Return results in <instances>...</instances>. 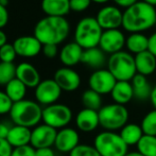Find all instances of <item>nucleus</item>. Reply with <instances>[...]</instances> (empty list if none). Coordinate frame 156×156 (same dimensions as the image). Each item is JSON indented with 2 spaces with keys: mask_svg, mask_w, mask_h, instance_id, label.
<instances>
[{
  "mask_svg": "<svg viewBox=\"0 0 156 156\" xmlns=\"http://www.w3.org/2000/svg\"><path fill=\"white\" fill-rule=\"evenodd\" d=\"M35 156H55V153L51 148H43L35 150Z\"/></svg>",
  "mask_w": 156,
  "mask_h": 156,
  "instance_id": "a19ab883",
  "label": "nucleus"
},
{
  "mask_svg": "<svg viewBox=\"0 0 156 156\" xmlns=\"http://www.w3.org/2000/svg\"><path fill=\"white\" fill-rule=\"evenodd\" d=\"M114 103L125 105L134 98V90L131 82L127 81H117L115 87L111 93Z\"/></svg>",
  "mask_w": 156,
  "mask_h": 156,
  "instance_id": "4be33fe9",
  "label": "nucleus"
},
{
  "mask_svg": "<svg viewBox=\"0 0 156 156\" xmlns=\"http://www.w3.org/2000/svg\"><path fill=\"white\" fill-rule=\"evenodd\" d=\"M16 78L29 88H36L41 83L38 70L30 63L23 62L16 66Z\"/></svg>",
  "mask_w": 156,
  "mask_h": 156,
  "instance_id": "f3484780",
  "label": "nucleus"
},
{
  "mask_svg": "<svg viewBox=\"0 0 156 156\" xmlns=\"http://www.w3.org/2000/svg\"><path fill=\"white\" fill-rule=\"evenodd\" d=\"M41 51L47 58H54L58 53V48L56 45H44Z\"/></svg>",
  "mask_w": 156,
  "mask_h": 156,
  "instance_id": "4c0bfd02",
  "label": "nucleus"
},
{
  "mask_svg": "<svg viewBox=\"0 0 156 156\" xmlns=\"http://www.w3.org/2000/svg\"><path fill=\"white\" fill-rule=\"evenodd\" d=\"M144 135L156 136V109H152L144 115L140 123Z\"/></svg>",
  "mask_w": 156,
  "mask_h": 156,
  "instance_id": "7c9ffc66",
  "label": "nucleus"
},
{
  "mask_svg": "<svg viewBox=\"0 0 156 156\" xmlns=\"http://www.w3.org/2000/svg\"><path fill=\"white\" fill-rule=\"evenodd\" d=\"M62 91L61 87L53 79H47L41 81V83L37 85L34 96L38 104L48 106L56 103V101L61 98Z\"/></svg>",
  "mask_w": 156,
  "mask_h": 156,
  "instance_id": "1a4fd4ad",
  "label": "nucleus"
},
{
  "mask_svg": "<svg viewBox=\"0 0 156 156\" xmlns=\"http://www.w3.org/2000/svg\"><path fill=\"white\" fill-rule=\"evenodd\" d=\"M70 25L65 17L46 16L37 21L34 36L41 45H60L68 37Z\"/></svg>",
  "mask_w": 156,
  "mask_h": 156,
  "instance_id": "f03ea898",
  "label": "nucleus"
},
{
  "mask_svg": "<svg viewBox=\"0 0 156 156\" xmlns=\"http://www.w3.org/2000/svg\"><path fill=\"white\" fill-rule=\"evenodd\" d=\"M9 23V12L5 6L0 4V29L4 28Z\"/></svg>",
  "mask_w": 156,
  "mask_h": 156,
  "instance_id": "ea45409f",
  "label": "nucleus"
},
{
  "mask_svg": "<svg viewBox=\"0 0 156 156\" xmlns=\"http://www.w3.org/2000/svg\"><path fill=\"white\" fill-rule=\"evenodd\" d=\"M150 101H151V103H152L153 107L156 109V85L153 87V89H152V94H151Z\"/></svg>",
  "mask_w": 156,
  "mask_h": 156,
  "instance_id": "49530a36",
  "label": "nucleus"
},
{
  "mask_svg": "<svg viewBox=\"0 0 156 156\" xmlns=\"http://www.w3.org/2000/svg\"><path fill=\"white\" fill-rule=\"evenodd\" d=\"M125 41H126V37L124 36L123 32H121L119 29L106 30L102 33L99 48L104 53H108L112 55L114 53L122 51L125 46Z\"/></svg>",
  "mask_w": 156,
  "mask_h": 156,
  "instance_id": "ddd939ff",
  "label": "nucleus"
},
{
  "mask_svg": "<svg viewBox=\"0 0 156 156\" xmlns=\"http://www.w3.org/2000/svg\"><path fill=\"white\" fill-rule=\"evenodd\" d=\"M107 69L117 81L131 82L132 79L137 74L135 56L123 50L112 54L107 60Z\"/></svg>",
  "mask_w": 156,
  "mask_h": 156,
  "instance_id": "39448f33",
  "label": "nucleus"
},
{
  "mask_svg": "<svg viewBox=\"0 0 156 156\" xmlns=\"http://www.w3.org/2000/svg\"><path fill=\"white\" fill-rule=\"evenodd\" d=\"M100 126L105 131L116 132L120 131L125 124L129 123V111L125 105H120L117 103L106 104L98 112Z\"/></svg>",
  "mask_w": 156,
  "mask_h": 156,
  "instance_id": "0eeeda50",
  "label": "nucleus"
},
{
  "mask_svg": "<svg viewBox=\"0 0 156 156\" xmlns=\"http://www.w3.org/2000/svg\"><path fill=\"white\" fill-rule=\"evenodd\" d=\"M8 3H9V0H0V4L5 6V8H6V5H8Z\"/></svg>",
  "mask_w": 156,
  "mask_h": 156,
  "instance_id": "3c124183",
  "label": "nucleus"
},
{
  "mask_svg": "<svg viewBox=\"0 0 156 156\" xmlns=\"http://www.w3.org/2000/svg\"><path fill=\"white\" fill-rule=\"evenodd\" d=\"M134 90V98L140 101H146L151 98L153 87L150 85L147 76L137 73L131 81Z\"/></svg>",
  "mask_w": 156,
  "mask_h": 156,
  "instance_id": "b1692460",
  "label": "nucleus"
},
{
  "mask_svg": "<svg viewBox=\"0 0 156 156\" xmlns=\"http://www.w3.org/2000/svg\"><path fill=\"white\" fill-rule=\"evenodd\" d=\"M117 80L109 72L108 69L94 70L88 79L89 89L96 91L99 94H111L113 88L115 87Z\"/></svg>",
  "mask_w": 156,
  "mask_h": 156,
  "instance_id": "9d476101",
  "label": "nucleus"
},
{
  "mask_svg": "<svg viewBox=\"0 0 156 156\" xmlns=\"http://www.w3.org/2000/svg\"><path fill=\"white\" fill-rule=\"evenodd\" d=\"M135 65L137 73L144 76H151L156 70V58L149 50L135 55Z\"/></svg>",
  "mask_w": 156,
  "mask_h": 156,
  "instance_id": "5701e85b",
  "label": "nucleus"
},
{
  "mask_svg": "<svg viewBox=\"0 0 156 156\" xmlns=\"http://www.w3.org/2000/svg\"><path fill=\"white\" fill-rule=\"evenodd\" d=\"M80 142L79 133L72 127H64L58 132L54 147L62 153H70L73 151Z\"/></svg>",
  "mask_w": 156,
  "mask_h": 156,
  "instance_id": "dca6fc26",
  "label": "nucleus"
},
{
  "mask_svg": "<svg viewBox=\"0 0 156 156\" xmlns=\"http://www.w3.org/2000/svg\"><path fill=\"white\" fill-rule=\"evenodd\" d=\"M81 63L85 64V65L89 66L90 68H94L96 70L102 69V67L106 63V56L99 47L91 48V49L84 50Z\"/></svg>",
  "mask_w": 156,
  "mask_h": 156,
  "instance_id": "393cba45",
  "label": "nucleus"
},
{
  "mask_svg": "<svg viewBox=\"0 0 156 156\" xmlns=\"http://www.w3.org/2000/svg\"><path fill=\"white\" fill-rule=\"evenodd\" d=\"M82 104L84 105V108L93 109V111L99 112L102 107V97L96 91L91 89H87L82 94Z\"/></svg>",
  "mask_w": 156,
  "mask_h": 156,
  "instance_id": "c85d7f7f",
  "label": "nucleus"
},
{
  "mask_svg": "<svg viewBox=\"0 0 156 156\" xmlns=\"http://www.w3.org/2000/svg\"><path fill=\"white\" fill-rule=\"evenodd\" d=\"M13 104L14 103L9 98V96L5 94V91L0 90V115L10 114Z\"/></svg>",
  "mask_w": 156,
  "mask_h": 156,
  "instance_id": "f704fd0d",
  "label": "nucleus"
},
{
  "mask_svg": "<svg viewBox=\"0 0 156 156\" xmlns=\"http://www.w3.org/2000/svg\"><path fill=\"white\" fill-rule=\"evenodd\" d=\"M41 8L47 16L65 17L70 12V0H41Z\"/></svg>",
  "mask_w": 156,
  "mask_h": 156,
  "instance_id": "412c9836",
  "label": "nucleus"
},
{
  "mask_svg": "<svg viewBox=\"0 0 156 156\" xmlns=\"http://www.w3.org/2000/svg\"><path fill=\"white\" fill-rule=\"evenodd\" d=\"M13 148L6 139H0V156H11Z\"/></svg>",
  "mask_w": 156,
  "mask_h": 156,
  "instance_id": "58836bf2",
  "label": "nucleus"
},
{
  "mask_svg": "<svg viewBox=\"0 0 156 156\" xmlns=\"http://www.w3.org/2000/svg\"><path fill=\"white\" fill-rule=\"evenodd\" d=\"M76 125L84 133L94 132L100 125L98 112L88 108L81 109L76 117Z\"/></svg>",
  "mask_w": 156,
  "mask_h": 156,
  "instance_id": "a211bd4d",
  "label": "nucleus"
},
{
  "mask_svg": "<svg viewBox=\"0 0 156 156\" xmlns=\"http://www.w3.org/2000/svg\"><path fill=\"white\" fill-rule=\"evenodd\" d=\"M125 156H144V155H141L139 152H137V151H135V152H129Z\"/></svg>",
  "mask_w": 156,
  "mask_h": 156,
  "instance_id": "09e8293b",
  "label": "nucleus"
},
{
  "mask_svg": "<svg viewBox=\"0 0 156 156\" xmlns=\"http://www.w3.org/2000/svg\"><path fill=\"white\" fill-rule=\"evenodd\" d=\"M108 1L109 0H91V2H94V3H98V4H104Z\"/></svg>",
  "mask_w": 156,
  "mask_h": 156,
  "instance_id": "8fccbe9b",
  "label": "nucleus"
},
{
  "mask_svg": "<svg viewBox=\"0 0 156 156\" xmlns=\"http://www.w3.org/2000/svg\"><path fill=\"white\" fill-rule=\"evenodd\" d=\"M102 33L96 17H84L76 26L74 41L84 50L99 47Z\"/></svg>",
  "mask_w": 156,
  "mask_h": 156,
  "instance_id": "20e7f679",
  "label": "nucleus"
},
{
  "mask_svg": "<svg viewBox=\"0 0 156 156\" xmlns=\"http://www.w3.org/2000/svg\"><path fill=\"white\" fill-rule=\"evenodd\" d=\"M141 1L146 2V3L150 4V5L154 6V8H155V5H156V0H141Z\"/></svg>",
  "mask_w": 156,
  "mask_h": 156,
  "instance_id": "de8ad7c7",
  "label": "nucleus"
},
{
  "mask_svg": "<svg viewBox=\"0 0 156 156\" xmlns=\"http://www.w3.org/2000/svg\"><path fill=\"white\" fill-rule=\"evenodd\" d=\"M32 131L29 127L21 126V125H14L10 129L8 135L9 144L12 146V148H19V147L29 146L31 141Z\"/></svg>",
  "mask_w": 156,
  "mask_h": 156,
  "instance_id": "aec40b11",
  "label": "nucleus"
},
{
  "mask_svg": "<svg viewBox=\"0 0 156 156\" xmlns=\"http://www.w3.org/2000/svg\"><path fill=\"white\" fill-rule=\"evenodd\" d=\"M16 54L21 58H34L43 50V45L34 35L19 36L13 43Z\"/></svg>",
  "mask_w": 156,
  "mask_h": 156,
  "instance_id": "4468645a",
  "label": "nucleus"
},
{
  "mask_svg": "<svg viewBox=\"0 0 156 156\" xmlns=\"http://www.w3.org/2000/svg\"><path fill=\"white\" fill-rule=\"evenodd\" d=\"M136 147L141 155L156 156V136L144 135Z\"/></svg>",
  "mask_w": 156,
  "mask_h": 156,
  "instance_id": "c756f323",
  "label": "nucleus"
},
{
  "mask_svg": "<svg viewBox=\"0 0 156 156\" xmlns=\"http://www.w3.org/2000/svg\"><path fill=\"white\" fill-rule=\"evenodd\" d=\"M41 120L44 123L53 127V129H64L72 120V111L69 106L60 103L48 105L43 108V118Z\"/></svg>",
  "mask_w": 156,
  "mask_h": 156,
  "instance_id": "6e6552de",
  "label": "nucleus"
},
{
  "mask_svg": "<svg viewBox=\"0 0 156 156\" xmlns=\"http://www.w3.org/2000/svg\"><path fill=\"white\" fill-rule=\"evenodd\" d=\"M120 136L127 146H137L139 140L144 135L140 124L127 123L120 129Z\"/></svg>",
  "mask_w": 156,
  "mask_h": 156,
  "instance_id": "bb28decb",
  "label": "nucleus"
},
{
  "mask_svg": "<svg viewBox=\"0 0 156 156\" xmlns=\"http://www.w3.org/2000/svg\"><path fill=\"white\" fill-rule=\"evenodd\" d=\"M155 26H156V23H155Z\"/></svg>",
  "mask_w": 156,
  "mask_h": 156,
  "instance_id": "603ef678",
  "label": "nucleus"
},
{
  "mask_svg": "<svg viewBox=\"0 0 156 156\" xmlns=\"http://www.w3.org/2000/svg\"><path fill=\"white\" fill-rule=\"evenodd\" d=\"M125 47L129 53L139 54L149 49V37L142 33H131L126 37Z\"/></svg>",
  "mask_w": 156,
  "mask_h": 156,
  "instance_id": "a878e982",
  "label": "nucleus"
},
{
  "mask_svg": "<svg viewBox=\"0 0 156 156\" xmlns=\"http://www.w3.org/2000/svg\"><path fill=\"white\" fill-rule=\"evenodd\" d=\"M56 135H58V131L49 125L45 123L36 125L32 129L30 146L33 147L35 150L43 148H51L52 146H54Z\"/></svg>",
  "mask_w": 156,
  "mask_h": 156,
  "instance_id": "f8f14e48",
  "label": "nucleus"
},
{
  "mask_svg": "<svg viewBox=\"0 0 156 156\" xmlns=\"http://www.w3.org/2000/svg\"><path fill=\"white\" fill-rule=\"evenodd\" d=\"M11 156H35V149L30 144L25 147H19V148H14Z\"/></svg>",
  "mask_w": 156,
  "mask_h": 156,
  "instance_id": "e433bc0d",
  "label": "nucleus"
},
{
  "mask_svg": "<svg viewBox=\"0 0 156 156\" xmlns=\"http://www.w3.org/2000/svg\"><path fill=\"white\" fill-rule=\"evenodd\" d=\"M113 1L115 2V4L118 6V8L121 6V8L127 9L129 6H131L132 4H134L135 2H137L138 0H113Z\"/></svg>",
  "mask_w": 156,
  "mask_h": 156,
  "instance_id": "37998d69",
  "label": "nucleus"
},
{
  "mask_svg": "<svg viewBox=\"0 0 156 156\" xmlns=\"http://www.w3.org/2000/svg\"><path fill=\"white\" fill-rule=\"evenodd\" d=\"M155 23V8L141 0H138L123 12L122 28L127 32L141 33L154 27Z\"/></svg>",
  "mask_w": 156,
  "mask_h": 156,
  "instance_id": "f257e3e1",
  "label": "nucleus"
},
{
  "mask_svg": "<svg viewBox=\"0 0 156 156\" xmlns=\"http://www.w3.org/2000/svg\"><path fill=\"white\" fill-rule=\"evenodd\" d=\"M94 147L101 156H125L129 153V146L116 132L99 133L94 140Z\"/></svg>",
  "mask_w": 156,
  "mask_h": 156,
  "instance_id": "423d86ee",
  "label": "nucleus"
},
{
  "mask_svg": "<svg viewBox=\"0 0 156 156\" xmlns=\"http://www.w3.org/2000/svg\"><path fill=\"white\" fill-rule=\"evenodd\" d=\"M69 156H101L94 146L89 144H79L73 151L69 153Z\"/></svg>",
  "mask_w": 156,
  "mask_h": 156,
  "instance_id": "72a5a7b5",
  "label": "nucleus"
},
{
  "mask_svg": "<svg viewBox=\"0 0 156 156\" xmlns=\"http://www.w3.org/2000/svg\"><path fill=\"white\" fill-rule=\"evenodd\" d=\"M16 78V66L13 63L0 62V85L5 86Z\"/></svg>",
  "mask_w": 156,
  "mask_h": 156,
  "instance_id": "2f4dec72",
  "label": "nucleus"
},
{
  "mask_svg": "<svg viewBox=\"0 0 156 156\" xmlns=\"http://www.w3.org/2000/svg\"><path fill=\"white\" fill-rule=\"evenodd\" d=\"M91 0H70V10L73 12H84L90 6Z\"/></svg>",
  "mask_w": 156,
  "mask_h": 156,
  "instance_id": "c9c22d12",
  "label": "nucleus"
},
{
  "mask_svg": "<svg viewBox=\"0 0 156 156\" xmlns=\"http://www.w3.org/2000/svg\"><path fill=\"white\" fill-rule=\"evenodd\" d=\"M11 127L8 124L0 122V139H6Z\"/></svg>",
  "mask_w": 156,
  "mask_h": 156,
  "instance_id": "c03bdc74",
  "label": "nucleus"
},
{
  "mask_svg": "<svg viewBox=\"0 0 156 156\" xmlns=\"http://www.w3.org/2000/svg\"><path fill=\"white\" fill-rule=\"evenodd\" d=\"M149 51L156 58V32L149 37Z\"/></svg>",
  "mask_w": 156,
  "mask_h": 156,
  "instance_id": "79ce46f5",
  "label": "nucleus"
},
{
  "mask_svg": "<svg viewBox=\"0 0 156 156\" xmlns=\"http://www.w3.org/2000/svg\"><path fill=\"white\" fill-rule=\"evenodd\" d=\"M17 54L13 44H5L0 48V61L3 63H13Z\"/></svg>",
  "mask_w": 156,
  "mask_h": 156,
  "instance_id": "473e14b6",
  "label": "nucleus"
},
{
  "mask_svg": "<svg viewBox=\"0 0 156 156\" xmlns=\"http://www.w3.org/2000/svg\"><path fill=\"white\" fill-rule=\"evenodd\" d=\"M84 49L78 45L76 41L66 44L60 51V60L65 67H70L81 62Z\"/></svg>",
  "mask_w": 156,
  "mask_h": 156,
  "instance_id": "6ab92c4d",
  "label": "nucleus"
},
{
  "mask_svg": "<svg viewBox=\"0 0 156 156\" xmlns=\"http://www.w3.org/2000/svg\"><path fill=\"white\" fill-rule=\"evenodd\" d=\"M53 80L58 83L62 90L68 93L76 90L81 85L80 74L70 67H62L56 70Z\"/></svg>",
  "mask_w": 156,
  "mask_h": 156,
  "instance_id": "2eb2a0df",
  "label": "nucleus"
},
{
  "mask_svg": "<svg viewBox=\"0 0 156 156\" xmlns=\"http://www.w3.org/2000/svg\"><path fill=\"white\" fill-rule=\"evenodd\" d=\"M8 36H6V34L2 31L1 29H0V48L2 47V46H4L5 44H8Z\"/></svg>",
  "mask_w": 156,
  "mask_h": 156,
  "instance_id": "a18cd8bd",
  "label": "nucleus"
},
{
  "mask_svg": "<svg viewBox=\"0 0 156 156\" xmlns=\"http://www.w3.org/2000/svg\"><path fill=\"white\" fill-rule=\"evenodd\" d=\"M96 19L103 31L116 30L122 27L123 12L118 6L106 5L99 10V12L97 13Z\"/></svg>",
  "mask_w": 156,
  "mask_h": 156,
  "instance_id": "9b49d317",
  "label": "nucleus"
},
{
  "mask_svg": "<svg viewBox=\"0 0 156 156\" xmlns=\"http://www.w3.org/2000/svg\"><path fill=\"white\" fill-rule=\"evenodd\" d=\"M28 87L23 82L15 78L10 83L5 85V94L9 96V98L13 101V103L19 102L21 100H25V96L27 94Z\"/></svg>",
  "mask_w": 156,
  "mask_h": 156,
  "instance_id": "cd10ccee",
  "label": "nucleus"
},
{
  "mask_svg": "<svg viewBox=\"0 0 156 156\" xmlns=\"http://www.w3.org/2000/svg\"><path fill=\"white\" fill-rule=\"evenodd\" d=\"M11 120L15 125L26 127H35L43 118V108L41 104L32 100H21L13 104L10 112Z\"/></svg>",
  "mask_w": 156,
  "mask_h": 156,
  "instance_id": "7ed1b4c3",
  "label": "nucleus"
}]
</instances>
